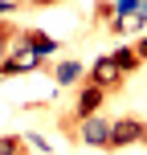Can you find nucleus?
Returning a JSON list of instances; mask_svg holds the SVG:
<instances>
[{
	"label": "nucleus",
	"mask_w": 147,
	"mask_h": 155,
	"mask_svg": "<svg viewBox=\"0 0 147 155\" xmlns=\"http://www.w3.org/2000/svg\"><path fill=\"white\" fill-rule=\"evenodd\" d=\"M139 12V0H115V16L119 21H127V16H135Z\"/></svg>",
	"instance_id": "9b49d317"
},
{
	"label": "nucleus",
	"mask_w": 147,
	"mask_h": 155,
	"mask_svg": "<svg viewBox=\"0 0 147 155\" xmlns=\"http://www.w3.org/2000/svg\"><path fill=\"white\" fill-rule=\"evenodd\" d=\"M74 127V139L78 143H86V147H110V123L102 114H94V118H78Z\"/></svg>",
	"instance_id": "f257e3e1"
},
{
	"label": "nucleus",
	"mask_w": 147,
	"mask_h": 155,
	"mask_svg": "<svg viewBox=\"0 0 147 155\" xmlns=\"http://www.w3.org/2000/svg\"><path fill=\"white\" fill-rule=\"evenodd\" d=\"M41 65V57L33 53V49H25L21 41H12V49H8V57L0 61V78H16V74H33Z\"/></svg>",
	"instance_id": "f03ea898"
},
{
	"label": "nucleus",
	"mask_w": 147,
	"mask_h": 155,
	"mask_svg": "<svg viewBox=\"0 0 147 155\" xmlns=\"http://www.w3.org/2000/svg\"><path fill=\"white\" fill-rule=\"evenodd\" d=\"M94 16H98V21H115V0H102V4H94Z\"/></svg>",
	"instance_id": "f8f14e48"
},
{
	"label": "nucleus",
	"mask_w": 147,
	"mask_h": 155,
	"mask_svg": "<svg viewBox=\"0 0 147 155\" xmlns=\"http://www.w3.org/2000/svg\"><path fill=\"white\" fill-rule=\"evenodd\" d=\"M25 143H33V147H37V151H49V143L41 139V135H25Z\"/></svg>",
	"instance_id": "ddd939ff"
},
{
	"label": "nucleus",
	"mask_w": 147,
	"mask_h": 155,
	"mask_svg": "<svg viewBox=\"0 0 147 155\" xmlns=\"http://www.w3.org/2000/svg\"><path fill=\"white\" fill-rule=\"evenodd\" d=\"M33 8H45V4H57V0H29Z\"/></svg>",
	"instance_id": "f3484780"
},
{
	"label": "nucleus",
	"mask_w": 147,
	"mask_h": 155,
	"mask_svg": "<svg viewBox=\"0 0 147 155\" xmlns=\"http://www.w3.org/2000/svg\"><path fill=\"white\" fill-rule=\"evenodd\" d=\"M131 143H143V123L139 118H119L110 123V147H131Z\"/></svg>",
	"instance_id": "39448f33"
},
{
	"label": "nucleus",
	"mask_w": 147,
	"mask_h": 155,
	"mask_svg": "<svg viewBox=\"0 0 147 155\" xmlns=\"http://www.w3.org/2000/svg\"><path fill=\"white\" fill-rule=\"evenodd\" d=\"M102 102H106V90H98L94 82H82V90H78V98H74V123L78 118H94L102 110Z\"/></svg>",
	"instance_id": "7ed1b4c3"
},
{
	"label": "nucleus",
	"mask_w": 147,
	"mask_h": 155,
	"mask_svg": "<svg viewBox=\"0 0 147 155\" xmlns=\"http://www.w3.org/2000/svg\"><path fill=\"white\" fill-rule=\"evenodd\" d=\"M86 82H94L98 90H115V86H123V74H119V65L110 61V53H106V57L94 61V70H86Z\"/></svg>",
	"instance_id": "20e7f679"
},
{
	"label": "nucleus",
	"mask_w": 147,
	"mask_h": 155,
	"mask_svg": "<svg viewBox=\"0 0 147 155\" xmlns=\"http://www.w3.org/2000/svg\"><path fill=\"white\" fill-rule=\"evenodd\" d=\"M49 74H53L57 86H82V82H86V65H82V61H57Z\"/></svg>",
	"instance_id": "0eeeda50"
},
{
	"label": "nucleus",
	"mask_w": 147,
	"mask_h": 155,
	"mask_svg": "<svg viewBox=\"0 0 147 155\" xmlns=\"http://www.w3.org/2000/svg\"><path fill=\"white\" fill-rule=\"evenodd\" d=\"M21 155H25V151H21Z\"/></svg>",
	"instance_id": "6ab92c4d"
},
{
	"label": "nucleus",
	"mask_w": 147,
	"mask_h": 155,
	"mask_svg": "<svg viewBox=\"0 0 147 155\" xmlns=\"http://www.w3.org/2000/svg\"><path fill=\"white\" fill-rule=\"evenodd\" d=\"M16 41H21L25 49H33V53L41 57V61L57 53V41L49 37V33H41V29H21V33H16Z\"/></svg>",
	"instance_id": "423d86ee"
},
{
	"label": "nucleus",
	"mask_w": 147,
	"mask_h": 155,
	"mask_svg": "<svg viewBox=\"0 0 147 155\" xmlns=\"http://www.w3.org/2000/svg\"><path fill=\"white\" fill-rule=\"evenodd\" d=\"M135 21H139V25H147V0H139V12H135Z\"/></svg>",
	"instance_id": "dca6fc26"
},
{
	"label": "nucleus",
	"mask_w": 147,
	"mask_h": 155,
	"mask_svg": "<svg viewBox=\"0 0 147 155\" xmlns=\"http://www.w3.org/2000/svg\"><path fill=\"white\" fill-rule=\"evenodd\" d=\"M135 53H139V61H147V37H139V41H135Z\"/></svg>",
	"instance_id": "2eb2a0df"
},
{
	"label": "nucleus",
	"mask_w": 147,
	"mask_h": 155,
	"mask_svg": "<svg viewBox=\"0 0 147 155\" xmlns=\"http://www.w3.org/2000/svg\"><path fill=\"white\" fill-rule=\"evenodd\" d=\"M12 8H21V4H16V0H0V21H4V16L12 12Z\"/></svg>",
	"instance_id": "4468645a"
},
{
	"label": "nucleus",
	"mask_w": 147,
	"mask_h": 155,
	"mask_svg": "<svg viewBox=\"0 0 147 155\" xmlns=\"http://www.w3.org/2000/svg\"><path fill=\"white\" fill-rule=\"evenodd\" d=\"M16 33H21V29H12V25H8V21H0V61H4V57H8V49H12Z\"/></svg>",
	"instance_id": "1a4fd4ad"
},
{
	"label": "nucleus",
	"mask_w": 147,
	"mask_h": 155,
	"mask_svg": "<svg viewBox=\"0 0 147 155\" xmlns=\"http://www.w3.org/2000/svg\"><path fill=\"white\" fill-rule=\"evenodd\" d=\"M110 61L119 65V74H123V78H127V74H135V70L143 65V61H139V53H135V45H123V49H115V53H110Z\"/></svg>",
	"instance_id": "6e6552de"
},
{
	"label": "nucleus",
	"mask_w": 147,
	"mask_h": 155,
	"mask_svg": "<svg viewBox=\"0 0 147 155\" xmlns=\"http://www.w3.org/2000/svg\"><path fill=\"white\" fill-rule=\"evenodd\" d=\"M143 143H147V123H143Z\"/></svg>",
	"instance_id": "a211bd4d"
},
{
	"label": "nucleus",
	"mask_w": 147,
	"mask_h": 155,
	"mask_svg": "<svg viewBox=\"0 0 147 155\" xmlns=\"http://www.w3.org/2000/svg\"><path fill=\"white\" fill-rule=\"evenodd\" d=\"M21 151H25L21 135H0V155H21Z\"/></svg>",
	"instance_id": "9d476101"
}]
</instances>
